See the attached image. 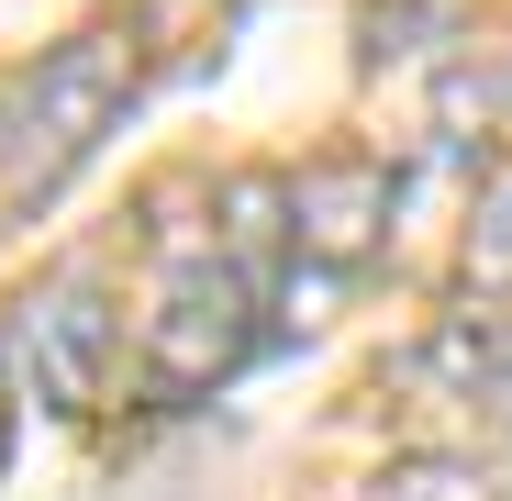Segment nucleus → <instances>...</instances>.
<instances>
[{
    "label": "nucleus",
    "instance_id": "6e6552de",
    "mask_svg": "<svg viewBox=\"0 0 512 501\" xmlns=\"http://www.w3.org/2000/svg\"><path fill=\"white\" fill-rule=\"evenodd\" d=\"M12 401L23 390H12V357H0V468H12Z\"/></svg>",
    "mask_w": 512,
    "mask_h": 501
},
{
    "label": "nucleus",
    "instance_id": "423d86ee",
    "mask_svg": "<svg viewBox=\"0 0 512 501\" xmlns=\"http://www.w3.org/2000/svg\"><path fill=\"white\" fill-rule=\"evenodd\" d=\"M368 501H512L479 457H390L368 479Z\"/></svg>",
    "mask_w": 512,
    "mask_h": 501
},
{
    "label": "nucleus",
    "instance_id": "0eeeda50",
    "mask_svg": "<svg viewBox=\"0 0 512 501\" xmlns=\"http://www.w3.org/2000/svg\"><path fill=\"white\" fill-rule=\"evenodd\" d=\"M468 290L490 312H512V190H490L479 223H468Z\"/></svg>",
    "mask_w": 512,
    "mask_h": 501
},
{
    "label": "nucleus",
    "instance_id": "f257e3e1",
    "mask_svg": "<svg viewBox=\"0 0 512 501\" xmlns=\"http://www.w3.org/2000/svg\"><path fill=\"white\" fill-rule=\"evenodd\" d=\"M123 90H134V67H123L112 34H67L56 56H34V78L0 101V201H12V212L56 201L67 167L112 134Z\"/></svg>",
    "mask_w": 512,
    "mask_h": 501
},
{
    "label": "nucleus",
    "instance_id": "39448f33",
    "mask_svg": "<svg viewBox=\"0 0 512 501\" xmlns=\"http://www.w3.org/2000/svg\"><path fill=\"white\" fill-rule=\"evenodd\" d=\"M412 379H435L457 412H479L490 435H512V312H457L423 334Z\"/></svg>",
    "mask_w": 512,
    "mask_h": 501
},
{
    "label": "nucleus",
    "instance_id": "f03ea898",
    "mask_svg": "<svg viewBox=\"0 0 512 501\" xmlns=\"http://www.w3.org/2000/svg\"><path fill=\"white\" fill-rule=\"evenodd\" d=\"M256 279L245 257H223V245H179V257L156 268L145 290V390L156 401H201L223 390L245 357H256Z\"/></svg>",
    "mask_w": 512,
    "mask_h": 501
},
{
    "label": "nucleus",
    "instance_id": "7ed1b4c3",
    "mask_svg": "<svg viewBox=\"0 0 512 501\" xmlns=\"http://www.w3.org/2000/svg\"><path fill=\"white\" fill-rule=\"evenodd\" d=\"M0 357H12V390L23 401H45V412L78 424V412L112 401L123 323H112V301H101L90 268H56V279H34L12 312H0Z\"/></svg>",
    "mask_w": 512,
    "mask_h": 501
},
{
    "label": "nucleus",
    "instance_id": "20e7f679",
    "mask_svg": "<svg viewBox=\"0 0 512 501\" xmlns=\"http://www.w3.org/2000/svg\"><path fill=\"white\" fill-rule=\"evenodd\" d=\"M390 212H401V179L379 156H312L301 179H279V245L312 268V279H357L379 245H390Z\"/></svg>",
    "mask_w": 512,
    "mask_h": 501
}]
</instances>
